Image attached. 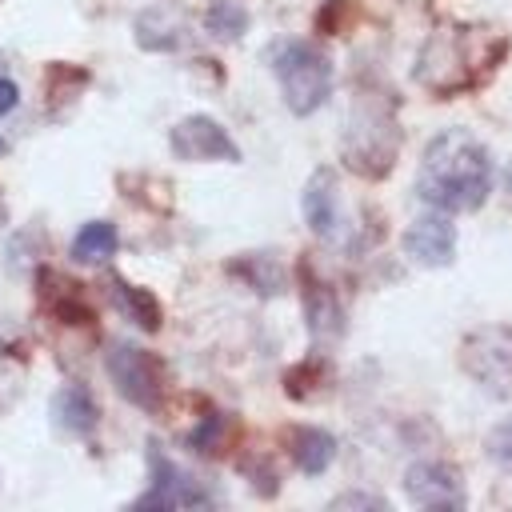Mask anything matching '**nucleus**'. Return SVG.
<instances>
[{
	"mask_svg": "<svg viewBox=\"0 0 512 512\" xmlns=\"http://www.w3.org/2000/svg\"><path fill=\"white\" fill-rule=\"evenodd\" d=\"M492 192V152L468 128H444L428 140L416 172V196L440 212H476Z\"/></svg>",
	"mask_w": 512,
	"mask_h": 512,
	"instance_id": "nucleus-1",
	"label": "nucleus"
},
{
	"mask_svg": "<svg viewBox=\"0 0 512 512\" xmlns=\"http://www.w3.org/2000/svg\"><path fill=\"white\" fill-rule=\"evenodd\" d=\"M272 72L292 116H312L332 96V60L312 40H280L272 48Z\"/></svg>",
	"mask_w": 512,
	"mask_h": 512,
	"instance_id": "nucleus-2",
	"label": "nucleus"
},
{
	"mask_svg": "<svg viewBox=\"0 0 512 512\" xmlns=\"http://www.w3.org/2000/svg\"><path fill=\"white\" fill-rule=\"evenodd\" d=\"M396 148H400V128L392 120V112L384 104L360 100L348 116L344 128V160L352 172L380 180L392 164H396Z\"/></svg>",
	"mask_w": 512,
	"mask_h": 512,
	"instance_id": "nucleus-3",
	"label": "nucleus"
},
{
	"mask_svg": "<svg viewBox=\"0 0 512 512\" xmlns=\"http://www.w3.org/2000/svg\"><path fill=\"white\" fill-rule=\"evenodd\" d=\"M460 368L496 400L512 396V328L508 324H484L464 336L460 344Z\"/></svg>",
	"mask_w": 512,
	"mask_h": 512,
	"instance_id": "nucleus-4",
	"label": "nucleus"
},
{
	"mask_svg": "<svg viewBox=\"0 0 512 512\" xmlns=\"http://www.w3.org/2000/svg\"><path fill=\"white\" fill-rule=\"evenodd\" d=\"M104 372L108 380L116 384V392L144 408V412H156L160 408V396H164V372H160V360L140 348V344H128V340H116L108 344L104 352Z\"/></svg>",
	"mask_w": 512,
	"mask_h": 512,
	"instance_id": "nucleus-5",
	"label": "nucleus"
},
{
	"mask_svg": "<svg viewBox=\"0 0 512 512\" xmlns=\"http://www.w3.org/2000/svg\"><path fill=\"white\" fill-rule=\"evenodd\" d=\"M468 44V28H440L416 60V80L432 92H460L468 84H476V68L468 64L472 52Z\"/></svg>",
	"mask_w": 512,
	"mask_h": 512,
	"instance_id": "nucleus-6",
	"label": "nucleus"
},
{
	"mask_svg": "<svg viewBox=\"0 0 512 512\" xmlns=\"http://www.w3.org/2000/svg\"><path fill=\"white\" fill-rule=\"evenodd\" d=\"M148 476H152V484H148L144 496L132 500V508H140V512L144 508H160V512H168V508H212V492L196 476L180 472L160 452V444H148Z\"/></svg>",
	"mask_w": 512,
	"mask_h": 512,
	"instance_id": "nucleus-7",
	"label": "nucleus"
},
{
	"mask_svg": "<svg viewBox=\"0 0 512 512\" xmlns=\"http://www.w3.org/2000/svg\"><path fill=\"white\" fill-rule=\"evenodd\" d=\"M168 148H172L176 160H224V164H236L240 160V148L224 132V124L212 120V116H200V112L172 124Z\"/></svg>",
	"mask_w": 512,
	"mask_h": 512,
	"instance_id": "nucleus-8",
	"label": "nucleus"
},
{
	"mask_svg": "<svg viewBox=\"0 0 512 512\" xmlns=\"http://www.w3.org/2000/svg\"><path fill=\"white\" fill-rule=\"evenodd\" d=\"M404 256L420 268H444L456 256V224L452 212H424L404 228Z\"/></svg>",
	"mask_w": 512,
	"mask_h": 512,
	"instance_id": "nucleus-9",
	"label": "nucleus"
},
{
	"mask_svg": "<svg viewBox=\"0 0 512 512\" xmlns=\"http://www.w3.org/2000/svg\"><path fill=\"white\" fill-rule=\"evenodd\" d=\"M404 496L416 508H464V480L440 460H416L404 468Z\"/></svg>",
	"mask_w": 512,
	"mask_h": 512,
	"instance_id": "nucleus-10",
	"label": "nucleus"
},
{
	"mask_svg": "<svg viewBox=\"0 0 512 512\" xmlns=\"http://www.w3.org/2000/svg\"><path fill=\"white\" fill-rule=\"evenodd\" d=\"M300 300H304V320H308V332H312V344L324 348V344H336L344 336V308L336 300V292L316 280L308 272V264L300 268Z\"/></svg>",
	"mask_w": 512,
	"mask_h": 512,
	"instance_id": "nucleus-11",
	"label": "nucleus"
},
{
	"mask_svg": "<svg viewBox=\"0 0 512 512\" xmlns=\"http://www.w3.org/2000/svg\"><path fill=\"white\" fill-rule=\"evenodd\" d=\"M300 208H304L308 228L320 240H332L336 236V228H340V184H336V172L332 168H316L308 176L304 196H300Z\"/></svg>",
	"mask_w": 512,
	"mask_h": 512,
	"instance_id": "nucleus-12",
	"label": "nucleus"
},
{
	"mask_svg": "<svg viewBox=\"0 0 512 512\" xmlns=\"http://www.w3.org/2000/svg\"><path fill=\"white\" fill-rule=\"evenodd\" d=\"M52 424L64 432V436H92L96 424H100V408L92 400V392L84 384H64L56 396H52Z\"/></svg>",
	"mask_w": 512,
	"mask_h": 512,
	"instance_id": "nucleus-13",
	"label": "nucleus"
},
{
	"mask_svg": "<svg viewBox=\"0 0 512 512\" xmlns=\"http://www.w3.org/2000/svg\"><path fill=\"white\" fill-rule=\"evenodd\" d=\"M108 292H112V304H116V312H120L124 320H132L140 332H160L164 312H160V300H156L148 288L112 276V280H108Z\"/></svg>",
	"mask_w": 512,
	"mask_h": 512,
	"instance_id": "nucleus-14",
	"label": "nucleus"
},
{
	"mask_svg": "<svg viewBox=\"0 0 512 512\" xmlns=\"http://www.w3.org/2000/svg\"><path fill=\"white\" fill-rule=\"evenodd\" d=\"M288 452H292V464H296L304 476H320V472H328V464L336 460V436L324 432V428L304 424V428H292Z\"/></svg>",
	"mask_w": 512,
	"mask_h": 512,
	"instance_id": "nucleus-15",
	"label": "nucleus"
},
{
	"mask_svg": "<svg viewBox=\"0 0 512 512\" xmlns=\"http://www.w3.org/2000/svg\"><path fill=\"white\" fill-rule=\"evenodd\" d=\"M132 36L144 52H176L184 44V24L168 8H144L132 24Z\"/></svg>",
	"mask_w": 512,
	"mask_h": 512,
	"instance_id": "nucleus-16",
	"label": "nucleus"
},
{
	"mask_svg": "<svg viewBox=\"0 0 512 512\" xmlns=\"http://www.w3.org/2000/svg\"><path fill=\"white\" fill-rule=\"evenodd\" d=\"M228 272L240 276L260 296H280L288 288V276H284V268H280V260L272 252H244V256H236L228 264Z\"/></svg>",
	"mask_w": 512,
	"mask_h": 512,
	"instance_id": "nucleus-17",
	"label": "nucleus"
},
{
	"mask_svg": "<svg viewBox=\"0 0 512 512\" xmlns=\"http://www.w3.org/2000/svg\"><path fill=\"white\" fill-rule=\"evenodd\" d=\"M116 248H120V232L112 220H88L72 236V260L76 264H104L116 256Z\"/></svg>",
	"mask_w": 512,
	"mask_h": 512,
	"instance_id": "nucleus-18",
	"label": "nucleus"
},
{
	"mask_svg": "<svg viewBox=\"0 0 512 512\" xmlns=\"http://www.w3.org/2000/svg\"><path fill=\"white\" fill-rule=\"evenodd\" d=\"M204 28H208V36L232 44V40H240L248 32V8L240 0H212L204 8Z\"/></svg>",
	"mask_w": 512,
	"mask_h": 512,
	"instance_id": "nucleus-19",
	"label": "nucleus"
},
{
	"mask_svg": "<svg viewBox=\"0 0 512 512\" xmlns=\"http://www.w3.org/2000/svg\"><path fill=\"white\" fill-rule=\"evenodd\" d=\"M484 452H488V460H492L500 472L512 476V416H504L500 424L488 428V436H484Z\"/></svg>",
	"mask_w": 512,
	"mask_h": 512,
	"instance_id": "nucleus-20",
	"label": "nucleus"
},
{
	"mask_svg": "<svg viewBox=\"0 0 512 512\" xmlns=\"http://www.w3.org/2000/svg\"><path fill=\"white\" fill-rule=\"evenodd\" d=\"M220 440H224V416H220V412L204 416V420L188 432V448H192V452H204V456H212V452L220 448Z\"/></svg>",
	"mask_w": 512,
	"mask_h": 512,
	"instance_id": "nucleus-21",
	"label": "nucleus"
},
{
	"mask_svg": "<svg viewBox=\"0 0 512 512\" xmlns=\"http://www.w3.org/2000/svg\"><path fill=\"white\" fill-rule=\"evenodd\" d=\"M328 508H332V512H340V508H372V512H388V500H384V496H372V492H340Z\"/></svg>",
	"mask_w": 512,
	"mask_h": 512,
	"instance_id": "nucleus-22",
	"label": "nucleus"
},
{
	"mask_svg": "<svg viewBox=\"0 0 512 512\" xmlns=\"http://www.w3.org/2000/svg\"><path fill=\"white\" fill-rule=\"evenodd\" d=\"M244 476L252 480V492H260V496H276V472L260 460V464H244Z\"/></svg>",
	"mask_w": 512,
	"mask_h": 512,
	"instance_id": "nucleus-23",
	"label": "nucleus"
},
{
	"mask_svg": "<svg viewBox=\"0 0 512 512\" xmlns=\"http://www.w3.org/2000/svg\"><path fill=\"white\" fill-rule=\"evenodd\" d=\"M16 104H20V88L8 76H0V116H8Z\"/></svg>",
	"mask_w": 512,
	"mask_h": 512,
	"instance_id": "nucleus-24",
	"label": "nucleus"
},
{
	"mask_svg": "<svg viewBox=\"0 0 512 512\" xmlns=\"http://www.w3.org/2000/svg\"><path fill=\"white\" fill-rule=\"evenodd\" d=\"M8 224V204H4V196H0V228Z\"/></svg>",
	"mask_w": 512,
	"mask_h": 512,
	"instance_id": "nucleus-25",
	"label": "nucleus"
},
{
	"mask_svg": "<svg viewBox=\"0 0 512 512\" xmlns=\"http://www.w3.org/2000/svg\"><path fill=\"white\" fill-rule=\"evenodd\" d=\"M4 152H8V140H4V136H0V156H4Z\"/></svg>",
	"mask_w": 512,
	"mask_h": 512,
	"instance_id": "nucleus-26",
	"label": "nucleus"
},
{
	"mask_svg": "<svg viewBox=\"0 0 512 512\" xmlns=\"http://www.w3.org/2000/svg\"><path fill=\"white\" fill-rule=\"evenodd\" d=\"M508 188H512V168H508Z\"/></svg>",
	"mask_w": 512,
	"mask_h": 512,
	"instance_id": "nucleus-27",
	"label": "nucleus"
}]
</instances>
